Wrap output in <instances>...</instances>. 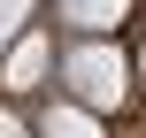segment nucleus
<instances>
[{"label": "nucleus", "mask_w": 146, "mask_h": 138, "mask_svg": "<svg viewBox=\"0 0 146 138\" xmlns=\"http://www.w3.org/2000/svg\"><path fill=\"white\" fill-rule=\"evenodd\" d=\"M62 77H69V92H77V108H92V115H108V108H123V92H131V61L108 46V38H85L69 61H62Z\"/></svg>", "instance_id": "obj_1"}, {"label": "nucleus", "mask_w": 146, "mask_h": 138, "mask_svg": "<svg viewBox=\"0 0 146 138\" xmlns=\"http://www.w3.org/2000/svg\"><path fill=\"white\" fill-rule=\"evenodd\" d=\"M0 138H31V131H23V115H8V108H0Z\"/></svg>", "instance_id": "obj_6"}, {"label": "nucleus", "mask_w": 146, "mask_h": 138, "mask_svg": "<svg viewBox=\"0 0 146 138\" xmlns=\"http://www.w3.org/2000/svg\"><path fill=\"white\" fill-rule=\"evenodd\" d=\"M123 8H131V0H62V23H77V31L100 38L108 23H123Z\"/></svg>", "instance_id": "obj_3"}, {"label": "nucleus", "mask_w": 146, "mask_h": 138, "mask_svg": "<svg viewBox=\"0 0 146 138\" xmlns=\"http://www.w3.org/2000/svg\"><path fill=\"white\" fill-rule=\"evenodd\" d=\"M38 138H100V115L77 108V100H62V108L46 115V131H38Z\"/></svg>", "instance_id": "obj_4"}, {"label": "nucleus", "mask_w": 146, "mask_h": 138, "mask_svg": "<svg viewBox=\"0 0 146 138\" xmlns=\"http://www.w3.org/2000/svg\"><path fill=\"white\" fill-rule=\"evenodd\" d=\"M31 15H38V0H0V46H15L31 31Z\"/></svg>", "instance_id": "obj_5"}, {"label": "nucleus", "mask_w": 146, "mask_h": 138, "mask_svg": "<svg viewBox=\"0 0 146 138\" xmlns=\"http://www.w3.org/2000/svg\"><path fill=\"white\" fill-rule=\"evenodd\" d=\"M139 77H146V54H139Z\"/></svg>", "instance_id": "obj_7"}, {"label": "nucleus", "mask_w": 146, "mask_h": 138, "mask_svg": "<svg viewBox=\"0 0 146 138\" xmlns=\"http://www.w3.org/2000/svg\"><path fill=\"white\" fill-rule=\"evenodd\" d=\"M38 77H46V38H38V31H23V38L8 46V69H0V85H15V92H23V85H38Z\"/></svg>", "instance_id": "obj_2"}]
</instances>
